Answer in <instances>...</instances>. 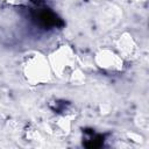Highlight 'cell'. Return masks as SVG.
Returning a JSON list of instances; mask_svg holds the SVG:
<instances>
[{"label": "cell", "mask_w": 149, "mask_h": 149, "mask_svg": "<svg viewBox=\"0 0 149 149\" xmlns=\"http://www.w3.org/2000/svg\"><path fill=\"white\" fill-rule=\"evenodd\" d=\"M36 20L38 21L40 24L44 26V27H51V26H56L59 21V19L51 12L49 10H41L36 14Z\"/></svg>", "instance_id": "cell-1"}]
</instances>
